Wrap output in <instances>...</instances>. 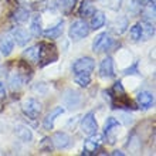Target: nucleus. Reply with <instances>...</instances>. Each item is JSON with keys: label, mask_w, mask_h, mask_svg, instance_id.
Masks as SVG:
<instances>
[{"label": "nucleus", "mask_w": 156, "mask_h": 156, "mask_svg": "<svg viewBox=\"0 0 156 156\" xmlns=\"http://www.w3.org/2000/svg\"><path fill=\"white\" fill-rule=\"evenodd\" d=\"M91 29L87 24L85 20H75L73 24L70 26V38L73 41H80L82 38H85L90 34Z\"/></svg>", "instance_id": "obj_1"}, {"label": "nucleus", "mask_w": 156, "mask_h": 156, "mask_svg": "<svg viewBox=\"0 0 156 156\" xmlns=\"http://www.w3.org/2000/svg\"><path fill=\"white\" fill-rule=\"evenodd\" d=\"M94 68H95V61L91 57H81V58H78V60H75V62L73 64V73H74V75H77V74L91 75Z\"/></svg>", "instance_id": "obj_2"}, {"label": "nucleus", "mask_w": 156, "mask_h": 156, "mask_svg": "<svg viewBox=\"0 0 156 156\" xmlns=\"http://www.w3.org/2000/svg\"><path fill=\"white\" fill-rule=\"evenodd\" d=\"M21 111L30 119H37L40 116L41 111H43V107L36 98H27L21 104Z\"/></svg>", "instance_id": "obj_3"}, {"label": "nucleus", "mask_w": 156, "mask_h": 156, "mask_svg": "<svg viewBox=\"0 0 156 156\" xmlns=\"http://www.w3.org/2000/svg\"><path fill=\"white\" fill-rule=\"evenodd\" d=\"M114 44V38L111 37L109 33H101L95 37L94 43H92V50L95 53H104V51H108V50L112 47Z\"/></svg>", "instance_id": "obj_4"}, {"label": "nucleus", "mask_w": 156, "mask_h": 156, "mask_svg": "<svg viewBox=\"0 0 156 156\" xmlns=\"http://www.w3.org/2000/svg\"><path fill=\"white\" fill-rule=\"evenodd\" d=\"M81 132L85 133L87 136H91L98 132V122L95 119L94 112H88L81 119Z\"/></svg>", "instance_id": "obj_5"}, {"label": "nucleus", "mask_w": 156, "mask_h": 156, "mask_svg": "<svg viewBox=\"0 0 156 156\" xmlns=\"http://www.w3.org/2000/svg\"><path fill=\"white\" fill-rule=\"evenodd\" d=\"M38 48H40V61H43L41 66L54 62L57 60L58 54H57V50H55L54 45H50V44H47V43H40V44H38Z\"/></svg>", "instance_id": "obj_6"}, {"label": "nucleus", "mask_w": 156, "mask_h": 156, "mask_svg": "<svg viewBox=\"0 0 156 156\" xmlns=\"http://www.w3.org/2000/svg\"><path fill=\"white\" fill-rule=\"evenodd\" d=\"M102 142H104V136L102 135H99V133L91 135L90 138L84 142L82 153H84V155H94V153H97V151H98L99 146L102 145Z\"/></svg>", "instance_id": "obj_7"}, {"label": "nucleus", "mask_w": 156, "mask_h": 156, "mask_svg": "<svg viewBox=\"0 0 156 156\" xmlns=\"http://www.w3.org/2000/svg\"><path fill=\"white\" fill-rule=\"evenodd\" d=\"M121 126V123L114 116H109L107 119V122H105V126H104V132H105V135H107V139L109 144H115V131H118V128Z\"/></svg>", "instance_id": "obj_8"}, {"label": "nucleus", "mask_w": 156, "mask_h": 156, "mask_svg": "<svg viewBox=\"0 0 156 156\" xmlns=\"http://www.w3.org/2000/svg\"><path fill=\"white\" fill-rule=\"evenodd\" d=\"M13 48H14V40H13L12 33L0 34V53H2V55H4V57L10 55Z\"/></svg>", "instance_id": "obj_9"}, {"label": "nucleus", "mask_w": 156, "mask_h": 156, "mask_svg": "<svg viewBox=\"0 0 156 156\" xmlns=\"http://www.w3.org/2000/svg\"><path fill=\"white\" fill-rule=\"evenodd\" d=\"M99 75L102 78H114L115 71H114V60L111 57H105L99 64Z\"/></svg>", "instance_id": "obj_10"}, {"label": "nucleus", "mask_w": 156, "mask_h": 156, "mask_svg": "<svg viewBox=\"0 0 156 156\" xmlns=\"http://www.w3.org/2000/svg\"><path fill=\"white\" fill-rule=\"evenodd\" d=\"M12 36H13L14 43H17V44L21 45V47L26 45L30 40H31L30 31H27L26 29H21V27H14V29L12 30Z\"/></svg>", "instance_id": "obj_11"}, {"label": "nucleus", "mask_w": 156, "mask_h": 156, "mask_svg": "<svg viewBox=\"0 0 156 156\" xmlns=\"http://www.w3.org/2000/svg\"><path fill=\"white\" fill-rule=\"evenodd\" d=\"M51 142L57 149H66L71 145V138L66 132H55L51 138Z\"/></svg>", "instance_id": "obj_12"}, {"label": "nucleus", "mask_w": 156, "mask_h": 156, "mask_svg": "<svg viewBox=\"0 0 156 156\" xmlns=\"http://www.w3.org/2000/svg\"><path fill=\"white\" fill-rule=\"evenodd\" d=\"M136 102L142 109H149V108L153 107V102H155V98L153 95L149 92V91H140L136 95Z\"/></svg>", "instance_id": "obj_13"}, {"label": "nucleus", "mask_w": 156, "mask_h": 156, "mask_svg": "<svg viewBox=\"0 0 156 156\" xmlns=\"http://www.w3.org/2000/svg\"><path fill=\"white\" fill-rule=\"evenodd\" d=\"M64 108L62 107H55L53 109V111L50 112V114H47V116L44 118V121H43V126H44V129H47V131H51L54 128V122H55V119H57V116L62 115L64 114Z\"/></svg>", "instance_id": "obj_14"}, {"label": "nucleus", "mask_w": 156, "mask_h": 156, "mask_svg": "<svg viewBox=\"0 0 156 156\" xmlns=\"http://www.w3.org/2000/svg\"><path fill=\"white\" fill-rule=\"evenodd\" d=\"M62 99H64V104H66L68 108H77L78 105L81 104V95L74 90H67L66 92H64Z\"/></svg>", "instance_id": "obj_15"}, {"label": "nucleus", "mask_w": 156, "mask_h": 156, "mask_svg": "<svg viewBox=\"0 0 156 156\" xmlns=\"http://www.w3.org/2000/svg\"><path fill=\"white\" fill-rule=\"evenodd\" d=\"M14 135H16L17 139H20L21 142H31L33 140V132L30 131L29 126L26 125H16L14 126Z\"/></svg>", "instance_id": "obj_16"}, {"label": "nucleus", "mask_w": 156, "mask_h": 156, "mask_svg": "<svg viewBox=\"0 0 156 156\" xmlns=\"http://www.w3.org/2000/svg\"><path fill=\"white\" fill-rule=\"evenodd\" d=\"M62 31H64V21H58L55 26H53V27H48L47 30H44L43 31V36H44L45 38H48V40H55V38L61 37Z\"/></svg>", "instance_id": "obj_17"}, {"label": "nucleus", "mask_w": 156, "mask_h": 156, "mask_svg": "<svg viewBox=\"0 0 156 156\" xmlns=\"http://www.w3.org/2000/svg\"><path fill=\"white\" fill-rule=\"evenodd\" d=\"M24 81H26V77H23V74L20 71H14L9 77V84H10L12 91H19L21 87L24 85Z\"/></svg>", "instance_id": "obj_18"}, {"label": "nucleus", "mask_w": 156, "mask_h": 156, "mask_svg": "<svg viewBox=\"0 0 156 156\" xmlns=\"http://www.w3.org/2000/svg\"><path fill=\"white\" fill-rule=\"evenodd\" d=\"M30 19V12L24 7H19L16 9L12 14V21L16 24H23Z\"/></svg>", "instance_id": "obj_19"}, {"label": "nucleus", "mask_w": 156, "mask_h": 156, "mask_svg": "<svg viewBox=\"0 0 156 156\" xmlns=\"http://www.w3.org/2000/svg\"><path fill=\"white\" fill-rule=\"evenodd\" d=\"M30 34L31 37H38L43 33V29H41V16L40 14H34L31 19H30Z\"/></svg>", "instance_id": "obj_20"}, {"label": "nucleus", "mask_w": 156, "mask_h": 156, "mask_svg": "<svg viewBox=\"0 0 156 156\" xmlns=\"http://www.w3.org/2000/svg\"><path fill=\"white\" fill-rule=\"evenodd\" d=\"M128 27V19L125 16H119L111 23V30L116 34H122Z\"/></svg>", "instance_id": "obj_21"}, {"label": "nucleus", "mask_w": 156, "mask_h": 156, "mask_svg": "<svg viewBox=\"0 0 156 156\" xmlns=\"http://www.w3.org/2000/svg\"><path fill=\"white\" fill-rule=\"evenodd\" d=\"M23 57L27 58V61L33 62V64H37V62L40 61V48H38V44L24 50V51H23Z\"/></svg>", "instance_id": "obj_22"}, {"label": "nucleus", "mask_w": 156, "mask_h": 156, "mask_svg": "<svg viewBox=\"0 0 156 156\" xmlns=\"http://www.w3.org/2000/svg\"><path fill=\"white\" fill-rule=\"evenodd\" d=\"M105 24V14L102 12H98L95 10L94 14L91 16V24H90V29L92 30H98L101 27H104Z\"/></svg>", "instance_id": "obj_23"}, {"label": "nucleus", "mask_w": 156, "mask_h": 156, "mask_svg": "<svg viewBox=\"0 0 156 156\" xmlns=\"http://www.w3.org/2000/svg\"><path fill=\"white\" fill-rule=\"evenodd\" d=\"M74 6H75V0H55V7L66 16H68L73 12Z\"/></svg>", "instance_id": "obj_24"}, {"label": "nucleus", "mask_w": 156, "mask_h": 156, "mask_svg": "<svg viewBox=\"0 0 156 156\" xmlns=\"http://www.w3.org/2000/svg\"><path fill=\"white\" fill-rule=\"evenodd\" d=\"M95 12V6L92 4V2H90V0H84L81 3V7H80V10H78V14L81 17H91L92 14H94Z\"/></svg>", "instance_id": "obj_25"}, {"label": "nucleus", "mask_w": 156, "mask_h": 156, "mask_svg": "<svg viewBox=\"0 0 156 156\" xmlns=\"http://www.w3.org/2000/svg\"><path fill=\"white\" fill-rule=\"evenodd\" d=\"M129 34H131V38L133 41H139L144 36V31H142V24L140 23H136L135 26H132L131 30H129Z\"/></svg>", "instance_id": "obj_26"}, {"label": "nucleus", "mask_w": 156, "mask_h": 156, "mask_svg": "<svg viewBox=\"0 0 156 156\" xmlns=\"http://www.w3.org/2000/svg\"><path fill=\"white\" fill-rule=\"evenodd\" d=\"M74 81L75 84H78L80 87H88L91 82V75H87V74H77L74 75Z\"/></svg>", "instance_id": "obj_27"}, {"label": "nucleus", "mask_w": 156, "mask_h": 156, "mask_svg": "<svg viewBox=\"0 0 156 156\" xmlns=\"http://www.w3.org/2000/svg\"><path fill=\"white\" fill-rule=\"evenodd\" d=\"M99 2H101V4H104L105 7H108L109 10H114V12L119 10V9H121V4H122V0H99Z\"/></svg>", "instance_id": "obj_28"}, {"label": "nucleus", "mask_w": 156, "mask_h": 156, "mask_svg": "<svg viewBox=\"0 0 156 156\" xmlns=\"http://www.w3.org/2000/svg\"><path fill=\"white\" fill-rule=\"evenodd\" d=\"M40 151L44 153H51L53 152V142L50 138H44L40 144Z\"/></svg>", "instance_id": "obj_29"}, {"label": "nucleus", "mask_w": 156, "mask_h": 156, "mask_svg": "<svg viewBox=\"0 0 156 156\" xmlns=\"http://www.w3.org/2000/svg\"><path fill=\"white\" fill-rule=\"evenodd\" d=\"M136 2H138V4H139V7H145V6L151 4L152 2H155V0H136Z\"/></svg>", "instance_id": "obj_30"}, {"label": "nucleus", "mask_w": 156, "mask_h": 156, "mask_svg": "<svg viewBox=\"0 0 156 156\" xmlns=\"http://www.w3.org/2000/svg\"><path fill=\"white\" fill-rule=\"evenodd\" d=\"M6 97V88H4V84L3 82H0V101Z\"/></svg>", "instance_id": "obj_31"}, {"label": "nucleus", "mask_w": 156, "mask_h": 156, "mask_svg": "<svg viewBox=\"0 0 156 156\" xmlns=\"http://www.w3.org/2000/svg\"><path fill=\"white\" fill-rule=\"evenodd\" d=\"M112 155H121V156H123L125 153L121 152V151H114V152H112Z\"/></svg>", "instance_id": "obj_32"}]
</instances>
